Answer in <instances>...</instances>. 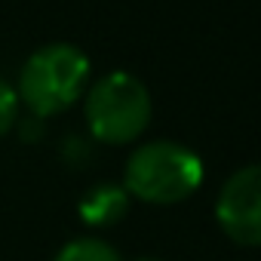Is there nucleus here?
<instances>
[{
	"label": "nucleus",
	"mask_w": 261,
	"mask_h": 261,
	"mask_svg": "<svg viewBox=\"0 0 261 261\" xmlns=\"http://www.w3.org/2000/svg\"><path fill=\"white\" fill-rule=\"evenodd\" d=\"M89 83V59L71 43H46L28 56L19 71L16 95L37 117H53L71 108Z\"/></svg>",
	"instance_id": "2"
},
{
	"label": "nucleus",
	"mask_w": 261,
	"mask_h": 261,
	"mask_svg": "<svg viewBox=\"0 0 261 261\" xmlns=\"http://www.w3.org/2000/svg\"><path fill=\"white\" fill-rule=\"evenodd\" d=\"M83 224L89 227H114L126 212H129V191L120 188V185H92L80 206H77Z\"/></svg>",
	"instance_id": "5"
},
{
	"label": "nucleus",
	"mask_w": 261,
	"mask_h": 261,
	"mask_svg": "<svg viewBox=\"0 0 261 261\" xmlns=\"http://www.w3.org/2000/svg\"><path fill=\"white\" fill-rule=\"evenodd\" d=\"M218 227L240 246H261V163L237 169L215 200Z\"/></svg>",
	"instance_id": "4"
},
{
	"label": "nucleus",
	"mask_w": 261,
	"mask_h": 261,
	"mask_svg": "<svg viewBox=\"0 0 261 261\" xmlns=\"http://www.w3.org/2000/svg\"><path fill=\"white\" fill-rule=\"evenodd\" d=\"M53 261H123V258L111 243H105L98 237H77V240L65 243Z\"/></svg>",
	"instance_id": "6"
},
{
	"label": "nucleus",
	"mask_w": 261,
	"mask_h": 261,
	"mask_svg": "<svg viewBox=\"0 0 261 261\" xmlns=\"http://www.w3.org/2000/svg\"><path fill=\"white\" fill-rule=\"evenodd\" d=\"M86 126L105 145L136 142L151 123V92L148 86L126 71H111L95 80L86 92Z\"/></svg>",
	"instance_id": "3"
},
{
	"label": "nucleus",
	"mask_w": 261,
	"mask_h": 261,
	"mask_svg": "<svg viewBox=\"0 0 261 261\" xmlns=\"http://www.w3.org/2000/svg\"><path fill=\"white\" fill-rule=\"evenodd\" d=\"M16 117H19V95L4 77H0V139L13 129Z\"/></svg>",
	"instance_id": "7"
},
{
	"label": "nucleus",
	"mask_w": 261,
	"mask_h": 261,
	"mask_svg": "<svg viewBox=\"0 0 261 261\" xmlns=\"http://www.w3.org/2000/svg\"><path fill=\"white\" fill-rule=\"evenodd\" d=\"M136 261H160V258H151V255H142V258H136Z\"/></svg>",
	"instance_id": "8"
},
{
	"label": "nucleus",
	"mask_w": 261,
	"mask_h": 261,
	"mask_svg": "<svg viewBox=\"0 0 261 261\" xmlns=\"http://www.w3.org/2000/svg\"><path fill=\"white\" fill-rule=\"evenodd\" d=\"M203 185V160L181 142H148L126 160V191L129 197L172 206L188 200Z\"/></svg>",
	"instance_id": "1"
}]
</instances>
